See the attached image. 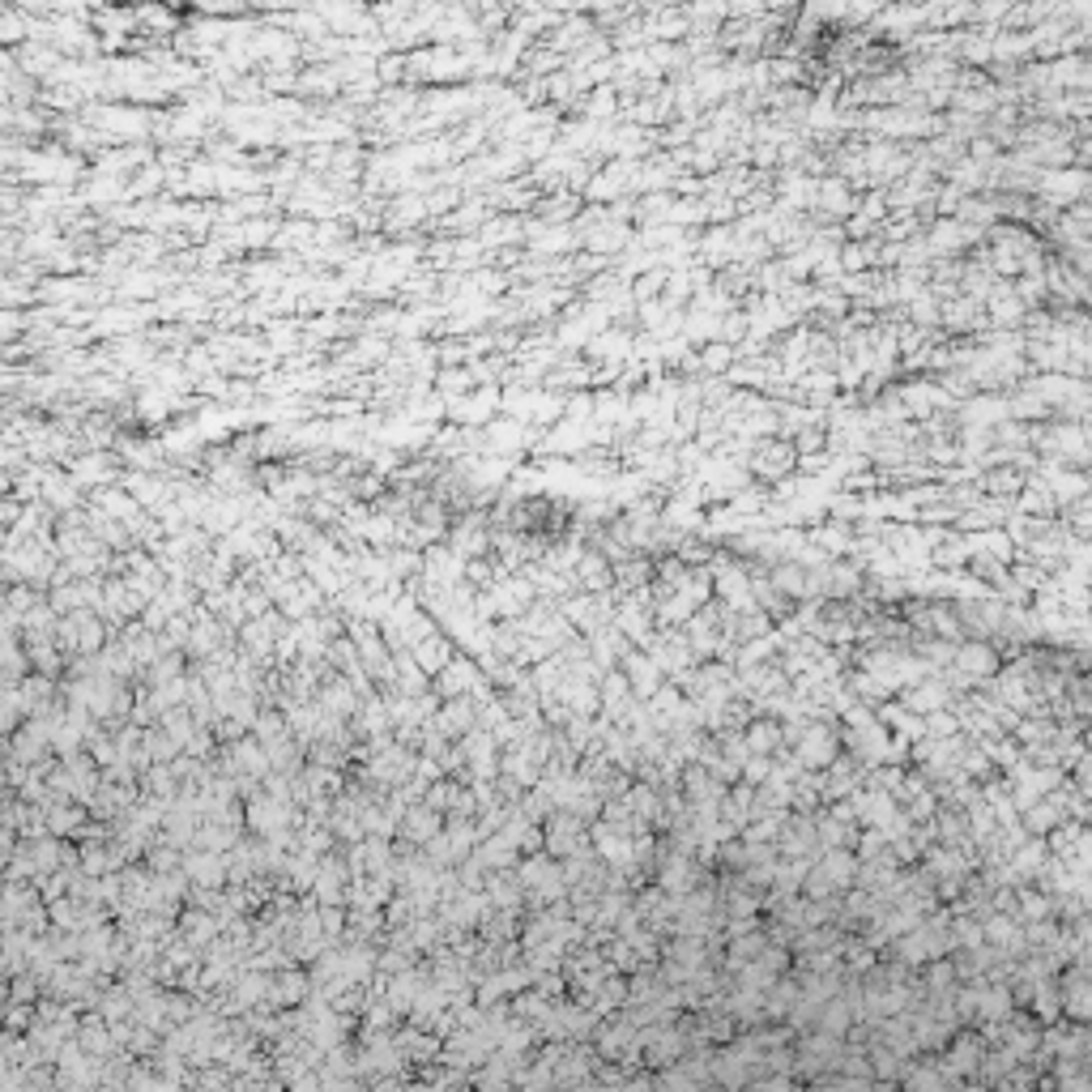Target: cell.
I'll return each mask as SVG.
<instances>
[{
  "label": "cell",
  "mask_w": 1092,
  "mask_h": 1092,
  "mask_svg": "<svg viewBox=\"0 0 1092 1092\" xmlns=\"http://www.w3.org/2000/svg\"><path fill=\"white\" fill-rule=\"evenodd\" d=\"M184 871L193 879V888H226L231 884V867H226V854L218 850H184Z\"/></svg>",
  "instance_id": "3"
},
{
  "label": "cell",
  "mask_w": 1092,
  "mask_h": 1092,
  "mask_svg": "<svg viewBox=\"0 0 1092 1092\" xmlns=\"http://www.w3.org/2000/svg\"><path fill=\"white\" fill-rule=\"evenodd\" d=\"M308 994H312V977L299 965H282L278 973H270V999H265V1007L286 1011V1007H299Z\"/></svg>",
  "instance_id": "4"
},
{
  "label": "cell",
  "mask_w": 1092,
  "mask_h": 1092,
  "mask_svg": "<svg viewBox=\"0 0 1092 1092\" xmlns=\"http://www.w3.org/2000/svg\"><path fill=\"white\" fill-rule=\"evenodd\" d=\"M235 840H239V823H222V819H205L201 832H197V846L201 850H218V854H226Z\"/></svg>",
  "instance_id": "24"
},
{
  "label": "cell",
  "mask_w": 1092,
  "mask_h": 1092,
  "mask_svg": "<svg viewBox=\"0 0 1092 1092\" xmlns=\"http://www.w3.org/2000/svg\"><path fill=\"white\" fill-rule=\"evenodd\" d=\"M888 5H892V0H850V5H846V22L858 26V30H867Z\"/></svg>",
  "instance_id": "30"
},
{
  "label": "cell",
  "mask_w": 1092,
  "mask_h": 1092,
  "mask_svg": "<svg viewBox=\"0 0 1092 1092\" xmlns=\"http://www.w3.org/2000/svg\"><path fill=\"white\" fill-rule=\"evenodd\" d=\"M457 875H462V884H466V888H474V892H483V888H487V879H491L487 862L478 858V854H470V858L457 862Z\"/></svg>",
  "instance_id": "32"
},
{
  "label": "cell",
  "mask_w": 1092,
  "mask_h": 1092,
  "mask_svg": "<svg viewBox=\"0 0 1092 1092\" xmlns=\"http://www.w3.org/2000/svg\"><path fill=\"white\" fill-rule=\"evenodd\" d=\"M69 474L78 487H103V483H111V474H116V462L107 457V449H90L82 457H73Z\"/></svg>",
  "instance_id": "11"
},
{
  "label": "cell",
  "mask_w": 1092,
  "mask_h": 1092,
  "mask_svg": "<svg viewBox=\"0 0 1092 1092\" xmlns=\"http://www.w3.org/2000/svg\"><path fill=\"white\" fill-rule=\"evenodd\" d=\"M836 730L832 725H807V730L798 734V764H807V769H832L836 764Z\"/></svg>",
  "instance_id": "7"
},
{
  "label": "cell",
  "mask_w": 1092,
  "mask_h": 1092,
  "mask_svg": "<svg viewBox=\"0 0 1092 1092\" xmlns=\"http://www.w3.org/2000/svg\"><path fill=\"white\" fill-rule=\"evenodd\" d=\"M734 363V351L730 346H721V341H713V346L704 351V368H713V372H725Z\"/></svg>",
  "instance_id": "34"
},
{
  "label": "cell",
  "mask_w": 1092,
  "mask_h": 1092,
  "mask_svg": "<svg viewBox=\"0 0 1092 1092\" xmlns=\"http://www.w3.org/2000/svg\"><path fill=\"white\" fill-rule=\"evenodd\" d=\"M184 9L201 13V17H226V22H235V17H253V0H184Z\"/></svg>",
  "instance_id": "23"
},
{
  "label": "cell",
  "mask_w": 1092,
  "mask_h": 1092,
  "mask_svg": "<svg viewBox=\"0 0 1092 1092\" xmlns=\"http://www.w3.org/2000/svg\"><path fill=\"white\" fill-rule=\"evenodd\" d=\"M9 5L26 9L30 17H52V13H61V0H9Z\"/></svg>",
  "instance_id": "35"
},
{
  "label": "cell",
  "mask_w": 1092,
  "mask_h": 1092,
  "mask_svg": "<svg viewBox=\"0 0 1092 1092\" xmlns=\"http://www.w3.org/2000/svg\"><path fill=\"white\" fill-rule=\"evenodd\" d=\"M474 854L487 862V871H512L516 862H521V850H516L504 832H491V836H483V840H478V850H474Z\"/></svg>",
  "instance_id": "17"
},
{
  "label": "cell",
  "mask_w": 1092,
  "mask_h": 1092,
  "mask_svg": "<svg viewBox=\"0 0 1092 1092\" xmlns=\"http://www.w3.org/2000/svg\"><path fill=\"white\" fill-rule=\"evenodd\" d=\"M815 201L823 205V214H832V218H846V214H854L858 209V201H854V193L840 180H823L819 188H815Z\"/></svg>",
  "instance_id": "22"
},
{
  "label": "cell",
  "mask_w": 1092,
  "mask_h": 1092,
  "mask_svg": "<svg viewBox=\"0 0 1092 1092\" xmlns=\"http://www.w3.org/2000/svg\"><path fill=\"white\" fill-rule=\"evenodd\" d=\"M145 752H150V760H155V764H176V756L184 752V747L155 721V725H145Z\"/></svg>",
  "instance_id": "26"
},
{
  "label": "cell",
  "mask_w": 1092,
  "mask_h": 1092,
  "mask_svg": "<svg viewBox=\"0 0 1092 1092\" xmlns=\"http://www.w3.org/2000/svg\"><path fill=\"white\" fill-rule=\"evenodd\" d=\"M431 986V965L427 969H401V973H393L389 977V990H385V999L397 1007V1015H410L414 1011V1003L423 999V990Z\"/></svg>",
  "instance_id": "8"
},
{
  "label": "cell",
  "mask_w": 1092,
  "mask_h": 1092,
  "mask_svg": "<svg viewBox=\"0 0 1092 1092\" xmlns=\"http://www.w3.org/2000/svg\"><path fill=\"white\" fill-rule=\"evenodd\" d=\"M973 235L977 231H969V226H961V222H938L934 231H930V247H934V253H961Z\"/></svg>",
  "instance_id": "28"
},
{
  "label": "cell",
  "mask_w": 1092,
  "mask_h": 1092,
  "mask_svg": "<svg viewBox=\"0 0 1092 1092\" xmlns=\"http://www.w3.org/2000/svg\"><path fill=\"white\" fill-rule=\"evenodd\" d=\"M431 721H435L453 742H457V738H466L474 725H478V700H474V696H453V700L439 704V713H435Z\"/></svg>",
  "instance_id": "10"
},
{
  "label": "cell",
  "mask_w": 1092,
  "mask_h": 1092,
  "mask_svg": "<svg viewBox=\"0 0 1092 1092\" xmlns=\"http://www.w3.org/2000/svg\"><path fill=\"white\" fill-rule=\"evenodd\" d=\"M43 500L56 508V512H78L82 508V487L73 483V474L65 478L56 466L43 470Z\"/></svg>",
  "instance_id": "13"
},
{
  "label": "cell",
  "mask_w": 1092,
  "mask_h": 1092,
  "mask_svg": "<svg viewBox=\"0 0 1092 1092\" xmlns=\"http://www.w3.org/2000/svg\"><path fill=\"white\" fill-rule=\"evenodd\" d=\"M253 734H257L265 747H274L278 738L291 734V721H286L282 708H261V717H257V725H253Z\"/></svg>",
  "instance_id": "29"
},
{
  "label": "cell",
  "mask_w": 1092,
  "mask_h": 1092,
  "mask_svg": "<svg viewBox=\"0 0 1092 1092\" xmlns=\"http://www.w3.org/2000/svg\"><path fill=\"white\" fill-rule=\"evenodd\" d=\"M577 581L589 593H602V589H610V581H615V572H610V564L602 560V555H585L581 568H577Z\"/></svg>",
  "instance_id": "25"
},
{
  "label": "cell",
  "mask_w": 1092,
  "mask_h": 1092,
  "mask_svg": "<svg viewBox=\"0 0 1092 1092\" xmlns=\"http://www.w3.org/2000/svg\"><path fill=\"white\" fill-rule=\"evenodd\" d=\"M444 819H449L444 811L427 807V802H414V807H406V815H401V823H397V836L423 850L435 832H444Z\"/></svg>",
  "instance_id": "9"
},
{
  "label": "cell",
  "mask_w": 1092,
  "mask_h": 1092,
  "mask_svg": "<svg viewBox=\"0 0 1092 1092\" xmlns=\"http://www.w3.org/2000/svg\"><path fill=\"white\" fill-rule=\"evenodd\" d=\"M495 410H504V389L500 385H483L478 393H462L444 401V414L453 418L457 427H487Z\"/></svg>",
  "instance_id": "1"
},
{
  "label": "cell",
  "mask_w": 1092,
  "mask_h": 1092,
  "mask_svg": "<svg viewBox=\"0 0 1092 1092\" xmlns=\"http://www.w3.org/2000/svg\"><path fill=\"white\" fill-rule=\"evenodd\" d=\"M410 654H414V662H418V666H423V670H427V675L435 679V675H439V670H444V666L453 662V636H449V631H435V636H427V640H418V644L410 649Z\"/></svg>",
  "instance_id": "15"
},
{
  "label": "cell",
  "mask_w": 1092,
  "mask_h": 1092,
  "mask_svg": "<svg viewBox=\"0 0 1092 1092\" xmlns=\"http://www.w3.org/2000/svg\"><path fill=\"white\" fill-rule=\"evenodd\" d=\"M483 439H487L483 449H491V453H516V449H521V439H525V427H521V418H516V414L512 418H500V423L491 418Z\"/></svg>",
  "instance_id": "21"
},
{
  "label": "cell",
  "mask_w": 1092,
  "mask_h": 1092,
  "mask_svg": "<svg viewBox=\"0 0 1092 1092\" xmlns=\"http://www.w3.org/2000/svg\"><path fill=\"white\" fill-rule=\"evenodd\" d=\"M623 675H627V683H631V692L636 696H654L658 687H662V679H658V666L649 662V658H640V654H623Z\"/></svg>",
  "instance_id": "18"
},
{
  "label": "cell",
  "mask_w": 1092,
  "mask_h": 1092,
  "mask_svg": "<svg viewBox=\"0 0 1092 1092\" xmlns=\"http://www.w3.org/2000/svg\"><path fill=\"white\" fill-rule=\"evenodd\" d=\"M457 790H462V781H453V777H439V781H431L427 785V807H435V811H444L449 815V807H453V798H457Z\"/></svg>",
  "instance_id": "31"
},
{
  "label": "cell",
  "mask_w": 1092,
  "mask_h": 1092,
  "mask_svg": "<svg viewBox=\"0 0 1092 1092\" xmlns=\"http://www.w3.org/2000/svg\"><path fill=\"white\" fill-rule=\"evenodd\" d=\"M572 209H577V201L564 197V193H560V197H551V201H547V197L538 201V214H542V222H568Z\"/></svg>",
  "instance_id": "33"
},
{
  "label": "cell",
  "mask_w": 1092,
  "mask_h": 1092,
  "mask_svg": "<svg viewBox=\"0 0 1092 1092\" xmlns=\"http://www.w3.org/2000/svg\"><path fill=\"white\" fill-rule=\"evenodd\" d=\"M781 742H785V730L777 721H756L752 730H747V747H752L756 756H773L781 752Z\"/></svg>",
  "instance_id": "27"
},
{
  "label": "cell",
  "mask_w": 1092,
  "mask_h": 1092,
  "mask_svg": "<svg viewBox=\"0 0 1092 1092\" xmlns=\"http://www.w3.org/2000/svg\"><path fill=\"white\" fill-rule=\"evenodd\" d=\"M662 282H666V274H662V270H654V278H640V282H636V299H644V295H658V291H662Z\"/></svg>",
  "instance_id": "36"
},
{
  "label": "cell",
  "mask_w": 1092,
  "mask_h": 1092,
  "mask_svg": "<svg viewBox=\"0 0 1092 1092\" xmlns=\"http://www.w3.org/2000/svg\"><path fill=\"white\" fill-rule=\"evenodd\" d=\"M449 547L462 555V560H483V555L491 551V525H487V512H470L466 521H457L449 529Z\"/></svg>",
  "instance_id": "5"
},
{
  "label": "cell",
  "mask_w": 1092,
  "mask_h": 1092,
  "mask_svg": "<svg viewBox=\"0 0 1092 1092\" xmlns=\"http://www.w3.org/2000/svg\"><path fill=\"white\" fill-rule=\"evenodd\" d=\"M593 846V836H589V819H581L577 811H555L547 819V854L551 858H572V854H581Z\"/></svg>",
  "instance_id": "2"
},
{
  "label": "cell",
  "mask_w": 1092,
  "mask_h": 1092,
  "mask_svg": "<svg viewBox=\"0 0 1092 1092\" xmlns=\"http://www.w3.org/2000/svg\"><path fill=\"white\" fill-rule=\"evenodd\" d=\"M478 934H483L487 944H516V938H521V909H491L483 917V926H478Z\"/></svg>",
  "instance_id": "16"
},
{
  "label": "cell",
  "mask_w": 1092,
  "mask_h": 1092,
  "mask_svg": "<svg viewBox=\"0 0 1092 1092\" xmlns=\"http://www.w3.org/2000/svg\"><path fill=\"white\" fill-rule=\"evenodd\" d=\"M94 1011L103 1015V1020H132V1011H137V999H132V990L120 982V986H107L103 994H99V1003H94Z\"/></svg>",
  "instance_id": "20"
},
{
  "label": "cell",
  "mask_w": 1092,
  "mask_h": 1092,
  "mask_svg": "<svg viewBox=\"0 0 1092 1092\" xmlns=\"http://www.w3.org/2000/svg\"><path fill=\"white\" fill-rule=\"evenodd\" d=\"M815 867H819L823 875L832 879V888H854V875H858V858H854V854H846V850H840V846H836V850H823V854H819V862H815Z\"/></svg>",
  "instance_id": "19"
},
{
  "label": "cell",
  "mask_w": 1092,
  "mask_h": 1092,
  "mask_svg": "<svg viewBox=\"0 0 1092 1092\" xmlns=\"http://www.w3.org/2000/svg\"><path fill=\"white\" fill-rule=\"evenodd\" d=\"M180 934L188 938V944L193 948H209L214 944V938L222 934V917L214 913V909H197V905H188V913L180 917Z\"/></svg>",
  "instance_id": "12"
},
{
  "label": "cell",
  "mask_w": 1092,
  "mask_h": 1092,
  "mask_svg": "<svg viewBox=\"0 0 1092 1092\" xmlns=\"http://www.w3.org/2000/svg\"><path fill=\"white\" fill-rule=\"evenodd\" d=\"M525 226L529 222L512 218V214H500V218H487L474 235H478V243H483V247H504V243H521L525 239Z\"/></svg>",
  "instance_id": "14"
},
{
  "label": "cell",
  "mask_w": 1092,
  "mask_h": 1092,
  "mask_svg": "<svg viewBox=\"0 0 1092 1092\" xmlns=\"http://www.w3.org/2000/svg\"><path fill=\"white\" fill-rule=\"evenodd\" d=\"M483 679H487V670L478 666L474 658H457V654H453V662L431 679V687H435V692L444 696V700H453V696H470Z\"/></svg>",
  "instance_id": "6"
}]
</instances>
